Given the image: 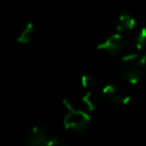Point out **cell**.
I'll list each match as a JSON object with an SVG mask.
<instances>
[{
    "label": "cell",
    "instance_id": "cell-1",
    "mask_svg": "<svg viewBox=\"0 0 146 146\" xmlns=\"http://www.w3.org/2000/svg\"><path fill=\"white\" fill-rule=\"evenodd\" d=\"M146 68V57L137 54L124 55L119 65L120 75L130 83H137L144 75Z\"/></svg>",
    "mask_w": 146,
    "mask_h": 146
},
{
    "label": "cell",
    "instance_id": "cell-2",
    "mask_svg": "<svg viewBox=\"0 0 146 146\" xmlns=\"http://www.w3.org/2000/svg\"><path fill=\"white\" fill-rule=\"evenodd\" d=\"M24 141L27 146H65L60 137L51 135L39 127L31 128L26 132Z\"/></svg>",
    "mask_w": 146,
    "mask_h": 146
},
{
    "label": "cell",
    "instance_id": "cell-3",
    "mask_svg": "<svg viewBox=\"0 0 146 146\" xmlns=\"http://www.w3.org/2000/svg\"><path fill=\"white\" fill-rule=\"evenodd\" d=\"M103 94L107 100L120 105H125L130 102L131 98L129 90L124 86L117 83H110L105 86L103 89Z\"/></svg>",
    "mask_w": 146,
    "mask_h": 146
},
{
    "label": "cell",
    "instance_id": "cell-4",
    "mask_svg": "<svg viewBox=\"0 0 146 146\" xmlns=\"http://www.w3.org/2000/svg\"><path fill=\"white\" fill-rule=\"evenodd\" d=\"M64 104L68 108V111L89 112L94 111L96 107V103L92 99V94L90 91L83 96H68L64 99Z\"/></svg>",
    "mask_w": 146,
    "mask_h": 146
},
{
    "label": "cell",
    "instance_id": "cell-5",
    "mask_svg": "<svg viewBox=\"0 0 146 146\" xmlns=\"http://www.w3.org/2000/svg\"><path fill=\"white\" fill-rule=\"evenodd\" d=\"M125 47V39L122 33H113L108 36H106L103 41H100L97 44V48L99 50H103L111 55H116L121 52Z\"/></svg>",
    "mask_w": 146,
    "mask_h": 146
},
{
    "label": "cell",
    "instance_id": "cell-6",
    "mask_svg": "<svg viewBox=\"0 0 146 146\" xmlns=\"http://www.w3.org/2000/svg\"><path fill=\"white\" fill-rule=\"evenodd\" d=\"M90 117L87 112L83 111H68L67 115L64 119V125L67 129L72 130H83L89 124Z\"/></svg>",
    "mask_w": 146,
    "mask_h": 146
},
{
    "label": "cell",
    "instance_id": "cell-7",
    "mask_svg": "<svg viewBox=\"0 0 146 146\" xmlns=\"http://www.w3.org/2000/svg\"><path fill=\"white\" fill-rule=\"evenodd\" d=\"M135 18L127 11H120L115 17V26L119 33L121 32H129L132 31L135 27Z\"/></svg>",
    "mask_w": 146,
    "mask_h": 146
},
{
    "label": "cell",
    "instance_id": "cell-8",
    "mask_svg": "<svg viewBox=\"0 0 146 146\" xmlns=\"http://www.w3.org/2000/svg\"><path fill=\"white\" fill-rule=\"evenodd\" d=\"M34 36V25L31 22L25 23L17 32L16 40L19 43H29Z\"/></svg>",
    "mask_w": 146,
    "mask_h": 146
},
{
    "label": "cell",
    "instance_id": "cell-9",
    "mask_svg": "<svg viewBox=\"0 0 146 146\" xmlns=\"http://www.w3.org/2000/svg\"><path fill=\"white\" fill-rule=\"evenodd\" d=\"M81 84H82V87H83L84 89L90 90V89H92V88L96 87V84H97V79H96V76L92 75V74H83V75L81 76Z\"/></svg>",
    "mask_w": 146,
    "mask_h": 146
},
{
    "label": "cell",
    "instance_id": "cell-10",
    "mask_svg": "<svg viewBox=\"0 0 146 146\" xmlns=\"http://www.w3.org/2000/svg\"><path fill=\"white\" fill-rule=\"evenodd\" d=\"M146 47V27H143L136 38V48L141 50Z\"/></svg>",
    "mask_w": 146,
    "mask_h": 146
},
{
    "label": "cell",
    "instance_id": "cell-11",
    "mask_svg": "<svg viewBox=\"0 0 146 146\" xmlns=\"http://www.w3.org/2000/svg\"><path fill=\"white\" fill-rule=\"evenodd\" d=\"M145 57H146V55H145Z\"/></svg>",
    "mask_w": 146,
    "mask_h": 146
}]
</instances>
